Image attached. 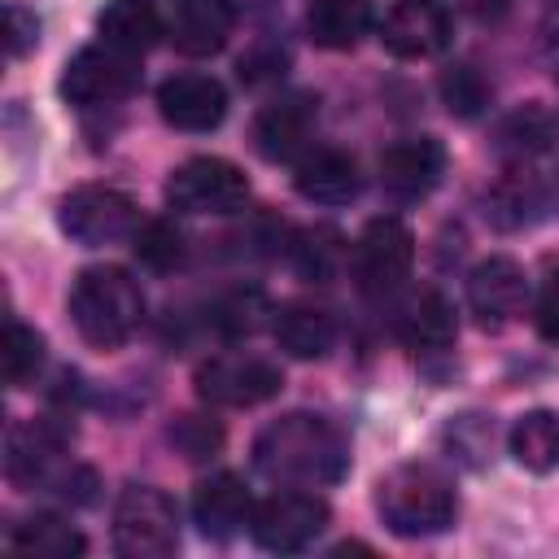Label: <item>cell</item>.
Segmentation results:
<instances>
[{
  "label": "cell",
  "instance_id": "6da1fadb",
  "mask_svg": "<svg viewBox=\"0 0 559 559\" xmlns=\"http://www.w3.org/2000/svg\"><path fill=\"white\" fill-rule=\"evenodd\" d=\"M253 463L266 480L293 489H323L349 472V441L328 415L293 411L271 419L253 441Z\"/></svg>",
  "mask_w": 559,
  "mask_h": 559
},
{
  "label": "cell",
  "instance_id": "7a4b0ae2",
  "mask_svg": "<svg viewBox=\"0 0 559 559\" xmlns=\"http://www.w3.org/2000/svg\"><path fill=\"white\" fill-rule=\"evenodd\" d=\"M70 319L92 349H118L144 319V293L122 266H87L70 288Z\"/></svg>",
  "mask_w": 559,
  "mask_h": 559
},
{
  "label": "cell",
  "instance_id": "3957f363",
  "mask_svg": "<svg viewBox=\"0 0 559 559\" xmlns=\"http://www.w3.org/2000/svg\"><path fill=\"white\" fill-rule=\"evenodd\" d=\"M376 507H380L384 524L397 537H432V533H445L454 524V515H459L454 485L437 467H428V463H402L389 476H380Z\"/></svg>",
  "mask_w": 559,
  "mask_h": 559
},
{
  "label": "cell",
  "instance_id": "277c9868",
  "mask_svg": "<svg viewBox=\"0 0 559 559\" xmlns=\"http://www.w3.org/2000/svg\"><path fill=\"white\" fill-rule=\"evenodd\" d=\"M114 550L127 559H166L179 550V511L153 485H127L114 507Z\"/></svg>",
  "mask_w": 559,
  "mask_h": 559
},
{
  "label": "cell",
  "instance_id": "5b68a950",
  "mask_svg": "<svg viewBox=\"0 0 559 559\" xmlns=\"http://www.w3.org/2000/svg\"><path fill=\"white\" fill-rule=\"evenodd\" d=\"M135 223H140L135 201L105 183H83V188L66 192L57 205V227L83 249L127 240V236H135Z\"/></svg>",
  "mask_w": 559,
  "mask_h": 559
},
{
  "label": "cell",
  "instance_id": "8992f818",
  "mask_svg": "<svg viewBox=\"0 0 559 559\" xmlns=\"http://www.w3.org/2000/svg\"><path fill=\"white\" fill-rule=\"evenodd\" d=\"M166 201L179 214H236L249 201V179L227 157H188L170 170Z\"/></svg>",
  "mask_w": 559,
  "mask_h": 559
},
{
  "label": "cell",
  "instance_id": "52a82bcc",
  "mask_svg": "<svg viewBox=\"0 0 559 559\" xmlns=\"http://www.w3.org/2000/svg\"><path fill=\"white\" fill-rule=\"evenodd\" d=\"M135 87H140V57L109 48V44H92L74 52L61 70V96L79 109L127 100Z\"/></svg>",
  "mask_w": 559,
  "mask_h": 559
},
{
  "label": "cell",
  "instance_id": "ba28073f",
  "mask_svg": "<svg viewBox=\"0 0 559 559\" xmlns=\"http://www.w3.org/2000/svg\"><path fill=\"white\" fill-rule=\"evenodd\" d=\"M323 528H328V502L306 493V489H293V485H284V493L262 498L253 507V520H249L253 542L262 550H275V555L306 550Z\"/></svg>",
  "mask_w": 559,
  "mask_h": 559
},
{
  "label": "cell",
  "instance_id": "9c48e42d",
  "mask_svg": "<svg viewBox=\"0 0 559 559\" xmlns=\"http://www.w3.org/2000/svg\"><path fill=\"white\" fill-rule=\"evenodd\" d=\"M415 262V236L402 218H371L354 245V280L367 297L393 293Z\"/></svg>",
  "mask_w": 559,
  "mask_h": 559
},
{
  "label": "cell",
  "instance_id": "30bf717a",
  "mask_svg": "<svg viewBox=\"0 0 559 559\" xmlns=\"http://www.w3.org/2000/svg\"><path fill=\"white\" fill-rule=\"evenodd\" d=\"M284 384L280 367L258 354H214L197 371V393L214 406H258Z\"/></svg>",
  "mask_w": 559,
  "mask_h": 559
},
{
  "label": "cell",
  "instance_id": "8fae6325",
  "mask_svg": "<svg viewBox=\"0 0 559 559\" xmlns=\"http://www.w3.org/2000/svg\"><path fill=\"white\" fill-rule=\"evenodd\" d=\"M380 39L402 61H428L450 48V13L441 0H397L380 22Z\"/></svg>",
  "mask_w": 559,
  "mask_h": 559
},
{
  "label": "cell",
  "instance_id": "7c38bea8",
  "mask_svg": "<svg viewBox=\"0 0 559 559\" xmlns=\"http://www.w3.org/2000/svg\"><path fill=\"white\" fill-rule=\"evenodd\" d=\"M524 297H528V284H524V271L520 262L511 258H485L467 271V310L476 314L480 328H502L511 323L520 310H524Z\"/></svg>",
  "mask_w": 559,
  "mask_h": 559
},
{
  "label": "cell",
  "instance_id": "4fadbf2b",
  "mask_svg": "<svg viewBox=\"0 0 559 559\" xmlns=\"http://www.w3.org/2000/svg\"><path fill=\"white\" fill-rule=\"evenodd\" d=\"M157 114L175 131H214L227 114V92L210 74H170L157 87Z\"/></svg>",
  "mask_w": 559,
  "mask_h": 559
},
{
  "label": "cell",
  "instance_id": "5bb4252c",
  "mask_svg": "<svg viewBox=\"0 0 559 559\" xmlns=\"http://www.w3.org/2000/svg\"><path fill=\"white\" fill-rule=\"evenodd\" d=\"M445 175V148L432 135H406L380 153V183L393 197H428Z\"/></svg>",
  "mask_w": 559,
  "mask_h": 559
},
{
  "label": "cell",
  "instance_id": "9a60e30c",
  "mask_svg": "<svg viewBox=\"0 0 559 559\" xmlns=\"http://www.w3.org/2000/svg\"><path fill=\"white\" fill-rule=\"evenodd\" d=\"M314 118H319V100L314 96H306V92L280 96L253 118V148L266 162H288L310 144Z\"/></svg>",
  "mask_w": 559,
  "mask_h": 559
},
{
  "label": "cell",
  "instance_id": "2e32d148",
  "mask_svg": "<svg viewBox=\"0 0 559 559\" xmlns=\"http://www.w3.org/2000/svg\"><path fill=\"white\" fill-rule=\"evenodd\" d=\"M253 520V498L236 472H214L192 493V524L210 542H231Z\"/></svg>",
  "mask_w": 559,
  "mask_h": 559
},
{
  "label": "cell",
  "instance_id": "e0dca14e",
  "mask_svg": "<svg viewBox=\"0 0 559 559\" xmlns=\"http://www.w3.org/2000/svg\"><path fill=\"white\" fill-rule=\"evenodd\" d=\"M293 188L314 201V205H345L362 192V175H358V162L341 148H314L297 162V175H293Z\"/></svg>",
  "mask_w": 559,
  "mask_h": 559
},
{
  "label": "cell",
  "instance_id": "ac0fdd59",
  "mask_svg": "<svg viewBox=\"0 0 559 559\" xmlns=\"http://www.w3.org/2000/svg\"><path fill=\"white\" fill-rule=\"evenodd\" d=\"M231 26H236L231 0H179L175 22H170V35H175V48L179 52H188V57H214L231 39Z\"/></svg>",
  "mask_w": 559,
  "mask_h": 559
},
{
  "label": "cell",
  "instance_id": "d6986e66",
  "mask_svg": "<svg viewBox=\"0 0 559 559\" xmlns=\"http://www.w3.org/2000/svg\"><path fill=\"white\" fill-rule=\"evenodd\" d=\"M397 341L406 349H419V354H437V349H450L454 345V306L437 293V288H424L415 293L402 310H397Z\"/></svg>",
  "mask_w": 559,
  "mask_h": 559
},
{
  "label": "cell",
  "instance_id": "ffe728a7",
  "mask_svg": "<svg viewBox=\"0 0 559 559\" xmlns=\"http://www.w3.org/2000/svg\"><path fill=\"white\" fill-rule=\"evenodd\" d=\"M271 332H275V345L288 354V358H323L332 345H336V323L323 306H310V301H288L275 310L271 319Z\"/></svg>",
  "mask_w": 559,
  "mask_h": 559
},
{
  "label": "cell",
  "instance_id": "44dd1931",
  "mask_svg": "<svg viewBox=\"0 0 559 559\" xmlns=\"http://www.w3.org/2000/svg\"><path fill=\"white\" fill-rule=\"evenodd\" d=\"M96 31H100V44L122 48L131 57H144L166 35L162 13L148 0H109L96 17Z\"/></svg>",
  "mask_w": 559,
  "mask_h": 559
},
{
  "label": "cell",
  "instance_id": "7402d4cb",
  "mask_svg": "<svg viewBox=\"0 0 559 559\" xmlns=\"http://www.w3.org/2000/svg\"><path fill=\"white\" fill-rule=\"evenodd\" d=\"M371 31V0H310L306 9V35L319 48L345 52Z\"/></svg>",
  "mask_w": 559,
  "mask_h": 559
},
{
  "label": "cell",
  "instance_id": "603a6c76",
  "mask_svg": "<svg viewBox=\"0 0 559 559\" xmlns=\"http://www.w3.org/2000/svg\"><path fill=\"white\" fill-rule=\"evenodd\" d=\"M507 450L524 472H555L559 467V411H524L511 432H507Z\"/></svg>",
  "mask_w": 559,
  "mask_h": 559
},
{
  "label": "cell",
  "instance_id": "cb8c5ba5",
  "mask_svg": "<svg viewBox=\"0 0 559 559\" xmlns=\"http://www.w3.org/2000/svg\"><path fill=\"white\" fill-rule=\"evenodd\" d=\"M555 144H559V114L542 100H528L498 122V148L511 157H542Z\"/></svg>",
  "mask_w": 559,
  "mask_h": 559
},
{
  "label": "cell",
  "instance_id": "d4e9b609",
  "mask_svg": "<svg viewBox=\"0 0 559 559\" xmlns=\"http://www.w3.org/2000/svg\"><path fill=\"white\" fill-rule=\"evenodd\" d=\"M57 454H61V441L52 437L48 424H22L9 432V480L13 485H52V467H57Z\"/></svg>",
  "mask_w": 559,
  "mask_h": 559
},
{
  "label": "cell",
  "instance_id": "484cf974",
  "mask_svg": "<svg viewBox=\"0 0 559 559\" xmlns=\"http://www.w3.org/2000/svg\"><path fill=\"white\" fill-rule=\"evenodd\" d=\"M9 550L13 555H31V559H74L87 550L83 533L61 520V515H31L22 524H13L9 533Z\"/></svg>",
  "mask_w": 559,
  "mask_h": 559
},
{
  "label": "cell",
  "instance_id": "4316f807",
  "mask_svg": "<svg viewBox=\"0 0 559 559\" xmlns=\"http://www.w3.org/2000/svg\"><path fill=\"white\" fill-rule=\"evenodd\" d=\"M0 362H4V380L13 389H22L26 380H35L39 362H44V336L35 328H26L22 319H9L4 323V349H0Z\"/></svg>",
  "mask_w": 559,
  "mask_h": 559
},
{
  "label": "cell",
  "instance_id": "83f0119b",
  "mask_svg": "<svg viewBox=\"0 0 559 559\" xmlns=\"http://www.w3.org/2000/svg\"><path fill=\"white\" fill-rule=\"evenodd\" d=\"M441 100L450 105V114L459 118H476L489 105V83L472 70V66H454L441 74Z\"/></svg>",
  "mask_w": 559,
  "mask_h": 559
},
{
  "label": "cell",
  "instance_id": "f1b7e54d",
  "mask_svg": "<svg viewBox=\"0 0 559 559\" xmlns=\"http://www.w3.org/2000/svg\"><path fill=\"white\" fill-rule=\"evenodd\" d=\"M135 253L144 266L153 271H170L179 258H183V236L170 227V223H144L135 231Z\"/></svg>",
  "mask_w": 559,
  "mask_h": 559
},
{
  "label": "cell",
  "instance_id": "f546056e",
  "mask_svg": "<svg viewBox=\"0 0 559 559\" xmlns=\"http://www.w3.org/2000/svg\"><path fill=\"white\" fill-rule=\"evenodd\" d=\"M533 210H537L533 188H498L489 201V218L498 227H524V223H533Z\"/></svg>",
  "mask_w": 559,
  "mask_h": 559
},
{
  "label": "cell",
  "instance_id": "4dcf8cb0",
  "mask_svg": "<svg viewBox=\"0 0 559 559\" xmlns=\"http://www.w3.org/2000/svg\"><path fill=\"white\" fill-rule=\"evenodd\" d=\"M170 441H175L188 459H205V454L218 445V428L205 424V419H197V415H183V419L170 428Z\"/></svg>",
  "mask_w": 559,
  "mask_h": 559
},
{
  "label": "cell",
  "instance_id": "1f68e13d",
  "mask_svg": "<svg viewBox=\"0 0 559 559\" xmlns=\"http://www.w3.org/2000/svg\"><path fill=\"white\" fill-rule=\"evenodd\" d=\"M4 26H9V57H22V52L35 48V39H39V17H35V9L9 0V9H4Z\"/></svg>",
  "mask_w": 559,
  "mask_h": 559
},
{
  "label": "cell",
  "instance_id": "d6a6232c",
  "mask_svg": "<svg viewBox=\"0 0 559 559\" xmlns=\"http://www.w3.org/2000/svg\"><path fill=\"white\" fill-rule=\"evenodd\" d=\"M537 332L559 345V271H550L546 284H542V297H537Z\"/></svg>",
  "mask_w": 559,
  "mask_h": 559
},
{
  "label": "cell",
  "instance_id": "836d02e7",
  "mask_svg": "<svg viewBox=\"0 0 559 559\" xmlns=\"http://www.w3.org/2000/svg\"><path fill=\"white\" fill-rule=\"evenodd\" d=\"M454 4H459L463 13H472V17H485V22H489V17H502V13L511 9V0H454Z\"/></svg>",
  "mask_w": 559,
  "mask_h": 559
}]
</instances>
